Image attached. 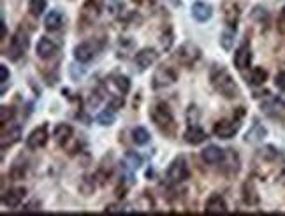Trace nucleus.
I'll return each mask as SVG.
<instances>
[{
  "instance_id": "nucleus-1",
  "label": "nucleus",
  "mask_w": 285,
  "mask_h": 216,
  "mask_svg": "<svg viewBox=\"0 0 285 216\" xmlns=\"http://www.w3.org/2000/svg\"><path fill=\"white\" fill-rule=\"evenodd\" d=\"M209 80H211L213 88L225 98H236L239 95V88L236 84V81L232 80V76L229 74V70L224 65H215L211 68V74H209Z\"/></svg>"
},
{
  "instance_id": "nucleus-2",
  "label": "nucleus",
  "mask_w": 285,
  "mask_h": 216,
  "mask_svg": "<svg viewBox=\"0 0 285 216\" xmlns=\"http://www.w3.org/2000/svg\"><path fill=\"white\" fill-rule=\"evenodd\" d=\"M150 118H152V122L155 123L160 130H164V132L171 134V130L174 128L173 111H171L166 102H157L155 106H152V109H150Z\"/></svg>"
},
{
  "instance_id": "nucleus-3",
  "label": "nucleus",
  "mask_w": 285,
  "mask_h": 216,
  "mask_svg": "<svg viewBox=\"0 0 285 216\" xmlns=\"http://www.w3.org/2000/svg\"><path fill=\"white\" fill-rule=\"evenodd\" d=\"M190 176V170H188V164L185 160V156H178L171 162V166L167 167V172H166V178L169 183L173 184H180L183 181L188 180Z\"/></svg>"
},
{
  "instance_id": "nucleus-4",
  "label": "nucleus",
  "mask_w": 285,
  "mask_h": 216,
  "mask_svg": "<svg viewBox=\"0 0 285 216\" xmlns=\"http://www.w3.org/2000/svg\"><path fill=\"white\" fill-rule=\"evenodd\" d=\"M29 44H30V40H29V36H27L23 30H18V32L13 36V39H11V44H9V50H8V56L11 58V60H20V58L25 54V51L29 50Z\"/></svg>"
},
{
  "instance_id": "nucleus-5",
  "label": "nucleus",
  "mask_w": 285,
  "mask_h": 216,
  "mask_svg": "<svg viewBox=\"0 0 285 216\" xmlns=\"http://www.w3.org/2000/svg\"><path fill=\"white\" fill-rule=\"evenodd\" d=\"M176 81H178V74L173 67H159L153 72L152 86L155 88V90H160V88L171 86V84H174Z\"/></svg>"
},
{
  "instance_id": "nucleus-6",
  "label": "nucleus",
  "mask_w": 285,
  "mask_h": 216,
  "mask_svg": "<svg viewBox=\"0 0 285 216\" xmlns=\"http://www.w3.org/2000/svg\"><path fill=\"white\" fill-rule=\"evenodd\" d=\"M199 58H201V50H199L194 42L181 44L176 51V60L183 65H194Z\"/></svg>"
},
{
  "instance_id": "nucleus-7",
  "label": "nucleus",
  "mask_w": 285,
  "mask_h": 216,
  "mask_svg": "<svg viewBox=\"0 0 285 216\" xmlns=\"http://www.w3.org/2000/svg\"><path fill=\"white\" fill-rule=\"evenodd\" d=\"M239 125L241 123L238 120H222V122L215 123L213 126V134L218 137V139H231L238 134Z\"/></svg>"
},
{
  "instance_id": "nucleus-8",
  "label": "nucleus",
  "mask_w": 285,
  "mask_h": 216,
  "mask_svg": "<svg viewBox=\"0 0 285 216\" xmlns=\"http://www.w3.org/2000/svg\"><path fill=\"white\" fill-rule=\"evenodd\" d=\"M22 137V125L18 123H4L2 125V150L16 144Z\"/></svg>"
},
{
  "instance_id": "nucleus-9",
  "label": "nucleus",
  "mask_w": 285,
  "mask_h": 216,
  "mask_svg": "<svg viewBox=\"0 0 285 216\" xmlns=\"http://www.w3.org/2000/svg\"><path fill=\"white\" fill-rule=\"evenodd\" d=\"M222 14H224V22L227 23L229 28H234L238 26V22H239V6L232 0H225L224 4H222Z\"/></svg>"
},
{
  "instance_id": "nucleus-10",
  "label": "nucleus",
  "mask_w": 285,
  "mask_h": 216,
  "mask_svg": "<svg viewBox=\"0 0 285 216\" xmlns=\"http://www.w3.org/2000/svg\"><path fill=\"white\" fill-rule=\"evenodd\" d=\"M48 137H50V134H48V126L41 125V126H37L36 130H32L30 136L27 137V146H29L30 150H39L48 142Z\"/></svg>"
},
{
  "instance_id": "nucleus-11",
  "label": "nucleus",
  "mask_w": 285,
  "mask_h": 216,
  "mask_svg": "<svg viewBox=\"0 0 285 216\" xmlns=\"http://www.w3.org/2000/svg\"><path fill=\"white\" fill-rule=\"evenodd\" d=\"M201 158L208 166H217V164H222V160L225 158V152L218 146H215V144H209L201 152Z\"/></svg>"
},
{
  "instance_id": "nucleus-12",
  "label": "nucleus",
  "mask_w": 285,
  "mask_h": 216,
  "mask_svg": "<svg viewBox=\"0 0 285 216\" xmlns=\"http://www.w3.org/2000/svg\"><path fill=\"white\" fill-rule=\"evenodd\" d=\"M157 58H159V53H157L153 48H145V50H141L139 53H136L134 62H136V65L141 68V70H146V68L152 67V65L155 64Z\"/></svg>"
},
{
  "instance_id": "nucleus-13",
  "label": "nucleus",
  "mask_w": 285,
  "mask_h": 216,
  "mask_svg": "<svg viewBox=\"0 0 285 216\" xmlns=\"http://www.w3.org/2000/svg\"><path fill=\"white\" fill-rule=\"evenodd\" d=\"M36 51L39 58H43V60H51V58L58 53V46L51 39H48V37H41L39 42H37Z\"/></svg>"
},
{
  "instance_id": "nucleus-14",
  "label": "nucleus",
  "mask_w": 285,
  "mask_h": 216,
  "mask_svg": "<svg viewBox=\"0 0 285 216\" xmlns=\"http://www.w3.org/2000/svg\"><path fill=\"white\" fill-rule=\"evenodd\" d=\"M101 14V4L99 0H87L85 6L81 8V22L85 23H94Z\"/></svg>"
},
{
  "instance_id": "nucleus-15",
  "label": "nucleus",
  "mask_w": 285,
  "mask_h": 216,
  "mask_svg": "<svg viewBox=\"0 0 285 216\" xmlns=\"http://www.w3.org/2000/svg\"><path fill=\"white\" fill-rule=\"evenodd\" d=\"M25 188H13V190H8L4 195H2V204L9 209H15L22 204L23 197H25Z\"/></svg>"
},
{
  "instance_id": "nucleus-16",
  "label": "nucleus",
  "mask_w": 285,
  "mask_h": 216,
  "mask_svg": "<svg viewBox=\"0 0 285 216\" xmlns=\"http://www.w3.org/2000/svg\"><path fill=\"white\" fill-rule=\"evenodd\" d=\"M185 142L192 144V146H197V144H202L206 139H208V134L201 128L199 125H190L183 134Z\"/></svg>"
},
{
  "instance_id": "nucleus-17",
  "label": "nucleus",
  "mask_w": 285,
  "mask_h": 216,
  "mask_svg": "<svg viewBox=\"0 0 285 216\" xmlns=\"http://www.w3.org/2000/svg\"><path fill=\"white\" fill-rule=\"evenodd\" d=\"M250 62H252V51H250L248 44H243V46L238 48V51L234 53V65L238 70H245L248 68Z\"/></svg>"
},
{
  "instance_id": "nucleus-18",
  "label": "nucleus",
  "mask_w": 285,
  "mask_h": 216,
  "mask_svg": "<svg viewBox=\"0 0 285 216\" xmlns=\"http://www.w3.org/2000/svg\"><path fill=\"white\" fill-rule=\"evenodd\" d=\"M95 46L92 42H81L74 48V58H76L80 64H87L92 58L95 56Z\"/></svg>"
},
{
  "instance_id": "nucleus-19",
  "label": "nucleus",
  "mask_w": 285,
  "mask_h": 216,
  "mask_svg": "<svg viewBox=\"0 0 285 216\" xmlns=\"http://www.w3.org/2000/svg\"><path fill=\"white\" fill-rule=\"evenodd\" d=\"M206 212H211V214H217V212H227V202L222 197L220 194H213L211 197L206 200Z\"/></svg>"
},
{
  "instance_id": "nucleus-20",
  "label": "nucleus",
  "mask_w": 285,
  "mask_h": 216,
  "mask_svg": "<svg viewBox=\"0 0 285 216\" xmlns=\"http://www.w3.org/2000/svg\"><path fill=\"white\" fill-rule=\"evenodd\" d=\"M192 16H194L197 22L204 23L213 16V8L209 4H206V2L197 0V2H194V4H192Z\"/></svg>"
},
{
  "instance_id": "nucleus-21",
  "label": "nucleus",
  "mask_w": 285,
  "mask_h": 216,
  "mask_svg": "<svg viewBox=\"0 0 285 216\" xmlns=\"http://www.w3.org/2000/svg\"><path fill=\"white\" fill-rule=\"evenodd\" d=\"M71 137H73V126H71V125H67V123H60V125L55 126L53 139L57 140L58 144L65 146V142H67Z\"/></svg>"
},
{
  "instance_id": "nucleus-22",
  "label": "nucleus",
  "mask_w": 285,
  "mask_h": 216,
  "mask_svg": "<svg viewBox=\"0 0 285 216\" xmlns=\"http://www.w3.org/2000/svg\"><path fill=\"white\" fill-rule=\"evenodd\" d=\"M62 25H64V18H62V12L57 11V9L50 11V14H48L46 20H44V26H46V30L57 32V30L62 28Z\"/></svg>"
},
{
  "instance_id": "nucleus-23",
  "label": "nucleus",
  "mask_w": 285,
  "mask_h": 216,
  "mask_svg": "<svg viewBox=\"0 0 285 216\" xmlns=\"http://www.w3.org/2000/svg\"><path fill=\"white\" fill-rule=\"evenodd\" d=\"M243 200L246 206H257L259 204V194L255 190V184L252 181H246L243 184Z\"/></svg>"
},
{
  "instance_id": "nucleus-24",
  "label": "nucleus",
  "mask_w": 285,
  "mask_h": 216,
  "mask_svg": "<svg viewBox=\"0 0 285 216\" xmlns=\"http://www.w3.org/2000/svg\"><path fill=\"white\" fill-rule=\"evenodd\" d=\"M222 164H225V169L229 174H236L239 170V156L234 150H227L225 152V158L222 160Z\"/></svg>"
},
{
  "instance_id": "nucleus-25",
  "label": "nucleus",
  "mask_w": 285,
  "mask_h": 216,
  "mask_svg": "<svg viewBox=\"0 0 285 216\" xmlns=\"http://www.w3.org/2000/svg\"><path fill=\"white\" fill-rule=\"evenodd\" d=\"M267 136V130H266V126H262V125H259V123H255V125L252 126V128L246 132V136H245V140L246 142H260V140L264 139V137Z\"/></svg>"
},
{
  "instance_id": "nucleus-26",
  "label": "nucleus",
  "mask_w": 285,
  "mask_h": 216,
  "mask_svg": "<svg viewBox=\"0 0 285 216\" xmlns=\"http://www.w3.org/2000/svg\"><path fill=\"white\" fill-rule=\"evenodd\" d=\"M266 80H267V70L262 67H253L248 76V83L252 86H262L266 83Z\"/></svg>"
},
{
  "instance_id": "nucleus-27",
  "label": "nucleus",
  "mask_w": 285,
  "mask_h": 216,
  "mask_svg": "<svg viewBox=\"0 0 285 216\" xmlns=\"http://www.w3.org/2000/svg\"><path fill=\"white\" fill-rule=\"evenodd\" d=\"M123 164L129 167V170H137L143 166V158L136 152H127L125 156H123Z\"/></svg>"
},
{
  "instance_id": "nucleus-28",
  "label": "nucleus",
  "mask_w": 285,
  "mask_h": 216,
  "mask_svg": "<svg viewBox=\"0 0 285 216\" xmlns=\"http://www.w3.org/2000/svg\"><path fill=\"white\" fill-rule=\"evenodd\" d=\"M132 140L139 146H145V144L150 142V132L145 126H136L132 130Z\"/></svg>"
},
{
  "instance_id": "nucleus-29",
  "label": "nucleus",
  "mask_w": 285,
  "mask_h": 216,
  "mask_svg": "<svg viewBox=\"0 0 285 216\" xmlns=\"http://www.w3.org/2000/svg\"><path fill=\"white\" fill-rule=\"evenodd\" d=\"M115 120H116V114H115V109H106V111H102L101 114L97 116V123L99 125H102V126H109V125H113L115 123Z\"/></svg>"
},
{
  "instance_id": "nucleus-30",
  "label": "nucleus",
  "mask_w": 285,
  "mask_h": 216,
  "mask_svg": "<svg viewBox=\"0 0 285 216\" xmlns=\"http://www.w3.org/2000/svg\"><path fill=\"white\" fill-rule=\"evenodd\" d=\"M113 83H115L116 90L122 95H127L130 92V80L127 76H115L113 78Z\"/></svg>"
},
{
  "instance_id": "nucleus-31",
  "label": "nucleus",
  "mask_w": 285,
  "mask_h": 216,
  "mask_svg": "<svg viewBox=\"0 0 285 216\" xmlns=\"http://www.w3.org/2000/svg\"><path fill=\"white\" fill-rule=\"evenodd\" d=\"M29 11L32 16L39 18L44 11H46V0H30L29 2Z\"/></svg>"
},
{
  "instance_id": "nucleus-32",
  "label": "nucleus",
  "mask_w": 285,
  "mask_h": 216,
  "mask_svg": "<svg viewBox=\"0 0 285 216\" xmlns=\"http://www.w3.org/2000/svg\"><path fill=\"white\" fill-rule=\"evenodd\" d=\"M220 46L224 48L225 51H231L232 46H234V32L225 30V32L220 36Z\"/></svg>"
},
{
  "instance_id": "nucleus-33",
  "label": "nucleus",
  "mask_w": 285,
  "mask_h": 216,
  "mask_svg": "<svg viewBox=\"0 0 285 216\" xmlns=\"http://www.w3.org/2000/svg\"><path fill=\"white\" fill-rule=\"evenodd\" d=\"M15 116H16L15 108L2 106V109H0V122H2V125H4V123H11L13 120H15Z\"/></svg>"
},
{
  "instance_id": "nucleus-34",
  "label": "nucleus",
  "mask_w": 285,
  "mask_h": 216,
  "mask_svg": "<svg viewBox=\"0 0 285 216\" xmlns=\"http://www.w3.org/2000/svg\"><path fill=\"white\" fill-rule=\"evenodd\" d=\"M252 18L255 20V22H259V23H267V22H269V14H267L266 9L260 8V6L253 8V11H252Z\"/></svg>"
},
{
  "instance_id": "nucleus-35",
  "label": "nucleus",
  "mask_w": 285,
  "mask_h": 216,
  "mask_svg": "<svg viewBox=\"0 0 285 216\" xmlns=\"http://www.w3.org/2000/svg\"><path fill=\"white\" fill-rule=\"evenodd\" d=\"M25 172H27V166L25 164H15V166L11 167V178L15 181H20L25 178Z\"/></svg>"
},
{
  "instance_id": "nucleus-36",
  "label": "nucleus",
  "mask_w": 285,
  "mask_h": 216,
  "mask_svg": "<svg viewBox=\"0 0 285 216\" xmlns=\"http://www.w3.org/2000/svg\"><path fill=\"white\" fill-rule=\"evenodd\" d=\"M259 155L266 160H274L278 156V150H274L273 146H266V148L259 150Z\"/></svg>"
},
{
  "instance_id": "nucleus-37",
  "label": "nucleus",
  "mask_w": 285,
  "mask_h": 216,
  "mask_svg": "<svg viewBox=\"0 0 285 216\" xmlns=\"http://www.w3.org/2000/svg\"><path fill=\"white\" fill-rule=\"evenodd\" d=\"M9 81V70L6 65H0V83H2V94H6V84Z\"/></svg>"
},
{
  "instance_id": "nucleus-38",
  "label": "nucleus",
  "mask_w": 285,
  "mask_h": 216,
  "mask_svg": "<svg viewBox=\"0 0 285 216\" xmlns=\"http://www.w3.org/2000/svg\"><path fill=\"white\" fill-rule=\"evenodd\" d=\"M160 42H162V48H164V50H169L171 44H173V30L169 28L167 36H164V34H162V39H160Z\"/></svg>"
},
{
  "instance_id": "nucleus-39",
  "label": "nucleus",
  "mask_w": 285,
  "mask_h": 216,
  "mask_svg": "<svg viewBox=\"0 0 285 216\" xmlns=\"http://www.w3.org/2000/svg\"><path fill=\"white\" fill-rule=\"evenodd\" d=\"M274 84H276L280 90H285V70L280 72L276 78H274Z\"/></svg>"
},
{
  "instance_id": "nucleus-40",
  "label": "nucleus",
  "mask_w": 285,
  "mask_h": 216,
  "mask_svg": "<svg viewBox=\"0 0 285 216\" xmlns=\"http://www.w3.org/2000/svg\"><path fill=\"white\" fill-rule=\"evenodd\" d=\"M6 34H8V28H6V22L2 20V37L6 39Z\"/></svg>"
},
{
  "instance_id": "nucleus-41",
  "label": "nucleus",
  "mask_w": 285,
  "mask_h": 216,
  "mask_svg": "<svg viewBox=\"0 0 285 216\" xmlns=\"http://www.w3.org/2000/svg\"><path fill=\"white\" fill-rule=\"evenodd\" d=\"M276 100L280 102V104H281V106H283V108H285V94H283V95H280V97H278Z\"/></svg>"
},
{
  "instance_id": "nucleus-42",
  "label": "nucleus",
  "mask_w": 285,
  "mask_h": 216,
  "mask_svg": "<svg viewBox=\"0 0 285 216\" xmlns=\"http://www.w3.org/2000/svg\"><path fill=\"white\" fill-rule=\"evenodd\" d=\"M136 4H145V2H148V0H134Z\"/></svg>"
},
{
  "instance_id": "nucleus-43",
  "label": "nucleus",
  "mask_w": 285,
  "mask_h": 216,
  "mask_svg": "<svg viewBox=\"0 0 285 216\" xmlns=\"http://www.w3.org/2000/svg\"><path fill=\"white\" fill-rule=\"evenodd\" d=\"M281 16H283V20H285V8L281 9Z\"/></svg>"
}]
</instances>
